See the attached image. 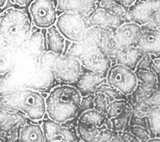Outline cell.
I'll list each match as a JSON object with an SVG mask.
<instances>
[{
  "mask_svg": "<svg viewBox=\"0 0 160 142\" xmlns=\"http://www.w3.org/2000/svg\"><path fill=\"white\" fill-rule=\"evenodd\" d=\"M0 110L8 113L22 112L31 120L38 121L47 114L46 101L37 90L18 88L0 96Z\"/></svg>",
  "mask_w": 160,
  "mask_h": 142,
  "instance_id": "6da1fadb",
  "label": "cell"
},
{
  "mask_svg": "<svg viewBox=\"0 0 160 142\" xmlns=\"http://www.w3.org/2000/svg\"><path fill=\"white\" fill-rule=\"evenodd\" d=\"M82 96L72 85H61L52 89L46 101V113L52 120L65 124L77 117Z\"/></svg>",
  "mask_w": 160,
  "mask_h": 142,
  "instance_id": "7a4b0ae2",
  "label": "cell"
},
{
  "mask_svg": "<svg viewBox=\"0 0 160 142\" xmlns=\"http://www.w3.org/2000/svg\"><path fill=\"white\" fill-rule=\"evenodd\" d=\"M31 22L26 11L10 8L0 15V38L8 46L20 47L31 35Z\"/></svg>",
  "mask_w": 160,
  "mask_h": 142,
  "instance_id": "3957f363",
  "label": "cell"
},
{
  "mask_svg": "<svg viewBox=\"0 0 160 142\" xmlns=\"http://www.w3.org/2000/svg\"><path fill=\"white\" fill-rule=\"evenodd\" d=\"M42 65L53 72L57 82L62 85H73L82 72L83 67L78 58L58 55L51 51H44L38 58Z\"/></svg>",
  "mask_w": 160,
  "mask_h": 142,
  "instance_id": "277c9868",
  "label": "cell"
},
{
  "mask_svg": "<svg viewBox=\"0 0 160 142\" xmlns=\"http://www.w3.org/2000/svg\"><path fill=\"white\" fill-rule=\"evenodd\" d=\"M127 20L144 29L160 31V0H137L127 11Z\"/></svg>",
  "mask_w": 160,
  "mask_h": 142,
  "instance_id": "5b68a950",
  "label": "cell"
},
{
  "mask_svg": "<svg viewBox=\"0 0 160 142\" xmlns=\"http://www.w3.org/2000/svg\"><path fill=\"white\" fill-rule=\"evenodd\" d=\"M56 26L70 43H81L84 39L89 26L85 18L72 13H62L57 18Z\"/></svg>",
  "mask_w": 160,
  "mask_h": 142,
  "instance_id": "8992f818",
  "label": "cell"
},
{
  "mask_svg": "<svg viewBox=\"0 0 160 142\" xmlns=\"http://www.w3.org/2000/svg\"><path fill=\"white\" fill-rule=\"evenodd\" d=\"M108 85L116 89L125 96L128 97L136 89L138 80L134 71L121 64H114L106 75Z\"/></svg>",
  "mask_w": 160,
  "mask_h": 142,
  "instance_id": "52a82bcc",
  "label": "cell"
},
{
  "mask_svg": "<svg viewBox=\"0 0 160 142\" xmlns=\"http://www.w3.org/2000/svg\"><path fill=\"white\" fill-rule=\"evenodd\" d=\"M33 24L39 28L52 27L57 20V9L54 0H33L28 8Z\"/></svg>",
  "mask_w": 160,
  "mask_h": 142,
  "instance_id": "ba28073f",
  "label": "cell"
},
{
  "mask_svg": "<svg viewBox=\"0 0 160 142\" xmlns=\"http://www.w3.org/2000/svg\"><path fill=\"white\" fill-rule=\"evenodd\" d=\"M65 124L46 119L42 123L45 142H76L78 135L72 128L64 125ZM79 139V138H78Z\"/></svg>",
  "mask_w": 160,
  "mask_h": 142,
  "instance_id": "9c48e42d",
  "label": "cell"
},
{
  "mask_svg": "<svg viewBox=\"0 0 160 142\" xmlns=\"http://www.w3.org/2000/svg\"><path fill=\"white\" fill-rule=\"evenodd\" d=\"M85 20L89 27L113 31L127 21L126 19L115 15L110 11L99 6H97L90 14L85 17Z\"/></svg>",
  "mask_w": 160,
  "mask_h": 142,
  "instance_id": "30bf717a",
  "label": "cell"
},
{
  "mask_svg": "<svg viewBox=\"0 0 160 142\" xmlns=\"http://www.w3.org/2000/svg\"><path fill=\"white\" fill-rule=\"evenodd\" d=\"M141 26L131 21H126L114 30V35L122 48L136 46L142 32Z\"/></svg>",
  "mask_w": 160,
  "mask_h": 142,
  "instance_id": "8fae6325",
  "label": "cell"
},
{
  "mask_svg": "<svg viewBox=\"0 0 160 142\" xmlns=\"http://www.w3.org/2000/svg\"><path fill=\"white\" fill-rule=\"evenodd\" d=\"M76 133L82 142H110L117 132L110 128L92 127L77 124Z\"/></svg>",
  "mask_w": 160,
  "mask_h": 142,
  "instance_id": "7c38bea8",
  "label": "cell"
},
{
  "mask_svg": "<svg viewBox=\"0 0 160 142\" xmlns=\"http://www.w3.org/2000/svg\"><path fill=\"white\" fill-rule=\"evenodd\" d=\"M106 83L105 77L98 73L83 68L81 76L73 84V86L77 88L82 96H85L94 94L96 91Z\"/></svg>",
  "mask_w": 160,
  "mask_h": 142,
  "instance_id": "4fadbf2b",
  "label": "cell"
},
{
  "mask_svg": "<svg viewBox=\"0 0 160 142\" xmlns=\"http://www.w3.org/2000/svg\"><path fill=\"white\" fill-rule=\"evenodd\" d=\"M56 9L87 17L97 7V0H56Z\"/></svg>",
  "mask_w": 160,
  "mask_h": 142,
  "instance_id": "5bb4252c",
  "label": "cell"
},
{
  "mask_svg": "<svg viewBox=\"0 0 160 142\" xmlns=\"http://www.w3.org/2000/svg\"><path fill=\"white\" fill-rule=\"evenodd\" d=\"M136 47L142 52L153 56L160 55V31L156 29H144L137 41Z\"/></svg>",
  "mask_w": 160,
  "mask_h": 142,
  "instance_id": "9a60e30c",
  "label": "cell"
},
{
  "mask_svg": "<svg viewBox=\"0 0 160 142\" xmlns=\"http://www.w3.org/2000/svg\"><path fill=\"white\" fill-rule=\"evenodd\" d=\"M18 142H45L42 127L33 123H27L19 126Z\"/></svg>",
  "mask_w": 160,
  "mask_h": 142,
  "instance_id": "2e32d148",
  "label": "cell"
},
{
  "mask_svg": "<svg viewBox=\"0 0 160 142\" xmlns=\"http://www.w3.org/2000/svg\"><path fill=\"white\" fill-rule=\"evenodd\" d=\"M77 124L87 125V126H108L111 128L110 121L108 119L106 115L96 108L88 109L79 114L78 116Z\"/></svg>",
  "mask_w": 160,
  "mask_h": 142,
  "instance_id": "e0dca14e",
  "label": "cell"
},
{
  "mask_svg": "<svg viewBox=\"0 0 160 142\" xmlns=\"http://www.w3.org/2000/svg\"><path fill=\"white\" fill-rule=\"evenodd\" d=\"M98 48L108 58L110 59L112 64H114L117 54L122 49L115 39L114 31L110 29H103Z\"/></svg>",
  "mask_w": 160,
  "mask_h": 142,
  "instance_id": "ac0fdd59",
  "label": "cell"
},
{
  "mask_svg": "<svg viewBox=\"0 0 160 142\" xmlns=\"http://www.w3.org/2000/svg\"><path fill=\"white\" fill-rule=\"evenodd\" d=\"M66 40L56 25L47 28L46 41L48 51L58 55H63L66 47Z\"/></svg>",
  "mask_w": 160,
  "mask_h": 142,
  "instance_id": "d6986e66",
  "label": "cell"
},
{
  "mask_svg": "<svg viewBox=\"0 0 160 142\" xmlns=\"http://www.w3.org/2000/svg\"><path fill=\"white\" fill-rule=\"evenodd\" d=\"M143 53L136 46L122 48L115 58L114 64H121L134 71Z\"/></svg>",
  "mask_w": 160,
  "mask_h": 142,
  "instance_id": "ffe728a7",
  "label": "cell"
},
{
  "mask_svg": "<svg viewBox=\"0 0 160 142\" xmlns=\"http://www.w3.org/2000/svg\"><path fill=\"white\" fill-rule=\"evenodd\" d=\"M24 44L26 53L38 58L44 50V36L41 33L36 31L31 33L30 38Z\"/></svg>",
  "mask_w": 160,
  "mask_h": 142,
  "instance_id": "44dd1931",
  "label": "cell"
},
{
  "mask_svg": "<svg viewBox=\"0 0 160 142\" xmlns=\"http://www.w3.org/2000/svg\"><path fill=\"white\" fill-rule=\"evenodd\" d=\"M132 109L130 103L117 117L110 119L111 129L115 132H121L127 130L130 125Z\"/></svg>",
  "mask_w": 160,
  "mask_h": 142,
  "instance_id": "7402d4cb",
  "label": "cell"
},
{
  "mask_svg": "<svg viewBox=\"0 0 160 142\" xmlns=\"http://www.w3.org/2000/svg\"><path fill=\"white\" fill-rule=\"evenodd\" d=\"M148 128L152 137H160V108L153 106L146 117Z\"/></svg>",
  "mask_w": 160,
  "mask_h": 142,
  "instance_id": "603a6c76",
  "label": "cell"
},
{
  "mask_svg": "<svg viewBox=\"0 0 160 142\" xmlns=\"http://www.w3.org/2000/svg\"><path fill=\"white\" fill-rule=\"evenodd\" d=\"M134 72L139 83L154 88L159 86L158 76L151 69H137Z\"/></svg>",
  "mask_w": 160,
  "mask_h": 142,
  "instance_id": "cb8c5ba5",
  "label": "cell"
},
{
  "mask_svg": "<svg viewBox=\"0 0 160 142\" xmlns=\"http://www.w3.org/2000/svg\"><path fill=\"white\" fill-rule=\"evenodd\" d=\"M130 103L132 106V115L139 118H146L150 109L153 107L149 99H139Z\"/></svg>",
  "mask_w": 160,
  "mask_h": 142,
  "instance_id": "d4e9b609",
  "label": "cell"
},
{
  "mask_svg": "<svg viewBox=\"0 0 160 142\" xmlns=\"http://www.w3.org/2000/svg\"><path fill=\"white\" fill-rule=\"evenodd\" d=\"M130 104L128 99H121L114 100L109 103L105 111V115L110 119L117 117Z\"/></svg>",
  "mask_w": 160,
  "mask_h": 142,
  "instance_id": "484cf974",
  "label": "cell"
},
{
  "mask_svg": "<svg viewBox=\"0 0 160 142\" xmlns=\"http://www.w3.org/2000/svg\"><path fill=\"white\" fill-rule=\"evenodd\" d=\"M127 130L130 132L134 137L142 142H147L152 137L149 129L142 125H131Z\"/></svg>",
  "mask_w": 160,
  "mask_h": 142,
  "instance_id": "4316f807",
  "label": "cell"
},
{
  "mask_svg": "<svg viewBox=\"0 0 160 142\" xmlns=\"http://www.w3.org/2000/svg\"><path fill=\"white\" fill-rule=\"evenodd\" d=\"M110 101L100 90L97 89L94 93V108L105 114V111Z\"/></svg>",
  "mask_w": 160,
  "mask_h": 142,
  "instance_id": "83f0119b",
  "label": "cell"
},
{
  "mask_svg": "<svg viewBox=\"0 0 160 142\" xmlns=\"http://www.w3.org/2000/svg\"><path fill=\"white\" fill-rule=\"evenodd\" d=\"M92 108H94V94H89L82 96L78 116L81 114L82 112Z\"/></svg>",
  "mask_w": 160,
  "mask_h": 142,
  "instance_id": "f1b7e54d",
  "label": "cell"
},
{
  "mask_svg": "<svg viewBox=\"0 0 160 142\" xmlns=\"http://www.w3.org/2000/svg\"><path fill=\"white\" fill-rule=\"evenodd\" d=\"M153 57L154 56L148 53L143 54L142 58H140V60H139L138 63H137L135 70L142 69H150Z\"/></svg>",
  "mask_w": 160,
  "mask_h": 142,
  "instance_id": "f546056e",
  "label": "cell"
},
{
  "mask_svg": "<svg viewBox=\"0 0 160 142\" xmlns=\"http://www.w3.org/2000/svg\"><path fill=\"white\" fill-rule=\"evenodd\" d=\"M149 101L151 103L152 106H156V107L160 108V87L158 86L153 92L152 94L150 96Z\"/></svg>",
  "mask_w": 160,
  "mask_h": 142,
  "instance_id": "4dcf8cb0",
  "label": "cell"
},
{
  "mask_svg": "<svg viewBox=\"0 0 160 142\" xmlns=\"http://www.w3.org/2000/svg\"><path fill=\"white\" fill-rule=\"evenodd\" d=\"M117 3L115 0H97V6L110 11Z\"/></svg>",
  "mask_w": 160,
  "mask_h": 142,
  "instance_id": "1f68e13d",
  "label": "cell"
},
{
  "mask_svg": "<svg viewBox=\"0 0 160 142\" xmlns=\"http://www.w3.org/2000/svg\"><path fill=\"white\" fill-rule=\"evenodd\" d=\"M157 75L160 74V56H154L152 58L150 68Z\"/></svg>",
  "mask_w": 160,
  "mask_h": 142,
  "instance_id": "d6a6232c",
  "label": "cell"
},
{
  "mask_svg": "<svg viewBox=\"0 0 160 142\" xmlns=\"http://www.w3.org/2000/svg\"><path fill=\"white\" fill-rule=\"evenodd\" d=\"M118 4L121 5L128 11L130 7H131L137 0H115Z\"/></svg>",
  "mask_w": 160,
  "mask_h": 142,
  "instance_id": "836d02e7",
  "label": "cell"
},
{
  "mask_svg": "<svg viewBox=\"0 0 160 142\" xmlns=\"http://www.w3.org/2000/svg\"><path fill=\"white\" fill-rule=\"evenodd\" d=\"M10 1L12 4L23 7L28 5L29 3H31L33 0H10Z\"/></svg>",
  "mask_w": 160,
  "mask_h": 142,
  "instance_id": "e575fe53",
  "label": "cell"
},
{
  "mask_svg": "<svg viewBox=\"0 0 160 142\" xmlns=\"http://www.w3.org/2000/svg\"><path fill=\"white\" fill-rule=\"evenodd\" d=\"M110 142H128V141L122 136L121 132H117Z\"/></svg>",
  "mask_w": 160,
  "mask_h": 142,
  "instance_id": "d590c367",
  "label": "cell"
},
{
  "mask_svg": "<svg viewBox=\"0 0 160 142\" xmlns=\"http://www.w3.org/2000/svg\"><path fill=\"white\" fill-rule=\"evenodd\" d=\"M8 0H0V9H2L7 4Z\"/></svg>",
  "mask_w": 160,
  "mask_h": 142,
  "instance_id": "8d00e7d4",
  "label": "cell"
},
{
  "mask_svg": "<svg viewBox=\"0 0 160 142\" xmlns=\"http://www.w3.org/2000/svg\"><path fill=\"white\" fill-rule=\"evenodd\" d=\"M147 142H160V137H152Z\"/></svg>",
  "mask_w": 160,
  "mask_h": 142,
  "instance_id": "74e56055",
  "label": "cell"
},
{
  "mask_svg": "<svg viewBox=\"0 0 160 142\" xmlns=\"http://www.w3.org/2000/svg\"><path fill=\"white\" fill-rule=\"evenodd\" d=\"M128 142H142V141H139L138 139L136 138L134 136V135H132V137L130 138V139L129 140Z\"/></svg>",
  "mask_w": 160,
  "mask_h": 142,
  "instance_id": "f35d334b",
  "label": "cell"
},
{
  "mask_svg": "<svg viewBox=\"0 0 160 142\" xmlns=\"http://www.w3.org/2000/svg\"><path fill=\"white\" fill-rule=\"evenodd\" d=\"M158 83H159V86L160 87V74H159V75H158Z\"/></svg>",
  "mask_w": 160,
  "mask_h": 142,
  "instance_id": "ab89813d",
  "label": "cell"
},
{
  "mask_svg": "<svg viewBox=\"0 0 160 142\" xmlns=\"http://www.w3.org/2000/svg\"><path fill=\"white\" fill-rule=\"evenodd\" d=\"M0 82H1V80H0ZM0 87H1V83H0Z\"/></svg>",
  "mask_w": 160,
  "mask_h": 142,
  "instance_id": "60d3db41",
  "label": "cell"
},
{
  "mask_svg": "<svg viewBox=\"0 0 160 142\" xmlns=\"http://www.w3.org/2000/svg\"><path fill=\"white\" fill-rule=\"evenodd\" d=\"M159 56H160V55H159Z\"/></svg>",
  "mask_w": 160,
  "mask_h": 142,
  "instance_id": "b9f144b4",
  "label": "cell"
}]
</instances>
